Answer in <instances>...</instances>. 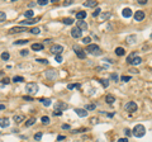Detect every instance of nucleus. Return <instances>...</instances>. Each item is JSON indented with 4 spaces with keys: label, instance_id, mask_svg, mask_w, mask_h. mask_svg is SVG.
Wrapping results in <instances>:
<instances>
[{
    "label": "nucleus",
    "instance_id": "obj_45",
    "mask_svg": "<svg viewBox=\"0 0 152 142\" xmlns=\"http://www.w3.org/2000/svg\"><path fill=\"white\" fill-rule=\"evenodd\" d=\"M55 58H56V62H62V56H61V55H56L55 56Z\"/></svg>",
    "mask_w": 152,
    "mask_h": 142
},
{
    "label": "nucleus",
    "instance_id": "obj_2",
    "mask_svg": "<svg viewBox=\"0 0 152 142\" xmlns=\"http://www.w3.org/2000/svg\"><path fill=\"white\" fill-rule=\"evenodd\" d=\"M25 91L29 94V95H34L37 91H38V85L36 83H28L25 85Z\"/></svg>",
    "mask_w": 152,
    "mask_h": 142
},
{
    "label": "nucleus",
    "instance_id": "obj_14",
    "mask_svg": "<svg viewBox=\"0 0 152 142\" xmlns=\"http://www.w3.org/2000/svg\"><path fill=\"white\" fill-rule=\"evenodd\" d=\"M9 118H0V127L5 128V127H9Z\"/></svg>",
    "mask_w": 152,
    "mask_h": 142
},
{
    "label": "nucleus",
    "instance_id": "obj_16",
    "mask_svg": "<svg viewBox=\"0 0 152 142\" xmlns=\"http://www.w3.org/2000/svg\"><path fill=\"white\" fill-rule=\"evenodd\" d=\"M75 52H76V56H77L79 58H81V60L86 58V53H85V52H84V51H82L81 48H80V50H76Z\"/></svg>",
    "mask_w": 152,
    "mask_h": 142
},
{
    "label": "nucleus",
    "instance_id": "obj_38",
    "mask_svg": "<svg viewBox=\"0 0 152 142\" xmlns=\"http://www.w3.org/2000/svg\"><path fill=\"white\" fill-rule=\"evenodd\" d=\"M90 42H91V38H90V37H85V38H82V43H84V44H88V46H89Z\"/></svg>",
    "mask_w": 152,
    "mask_h": 142
},
{
    "label": "nucleus",
    "instance_id": "obj_28",
    "mask_svg": "<svg viewBox=\"0 0 152 142\" xmlns=\"http://www.w3.org/2000/svg\"><path fill=\"white\" fill-rule=\"evenodd\" d=\"M142 62V58L139 57V56H137L134 60H133V61H132V65H134V66H137V65H139Z\"/></svg>",
    "mask_w": 152,
    "mask_h": 142
},
{
    "label": "nucleus",
    "instance_id": "obj_23",
    "mask_svg": "<svg viewBox=\"0 0 152 142\" xmlns=\"http://www.w3.org/2000/svg\"><path fill=\"white\" fill-rule=\"evenodd\" d=\"M124 53H126V51H124L123 47H117V48H115V55H118V56H123Z\"/></svg>",
    "mask_w": 152,
    "mask_h": 142
},
{
    "label": "nucleus",
    "instance_id": "obj_50",
    "mask_svg": "<svg viewBox=\"0 0 152 142\" xmlns=\"http://www.w3.org/2000/svg\"><path fill=\"white\" fill-rule=\"evenodd\" d=\"M23 99H24V100H28V102L33 100V98H32V96H28V95H24V96H23Z\"/></svg>",
    "mask_w": 152,
    "mask_h": 142
},
{
    "label": "nucleus",
    "instance_id": "obj_51",
    "mask_svg": "<svg viewBox=\"0 0 152 142\" xmlns=\"http://www.w3.org/2000/svg\"><path fill=\"white\" fill-rule=\"evenodd\" d=\"M101 17H103V19H108V18L110 17V13H104Z\"/></svg>",
    "mask_w": 152,
    "mask_h": 142
},
{
    "label": "nucleus",
    "instance_id": "obj_57",
    "mask_svg": "<svg viewBox=\"0 0 152 142\" xmlns=\"http://www.w3.org/2000/svg\"><path fill=\"white\" fill-rule=\"evenodd\" d=\"M63 138H65L63 136H58V137H57V140H58V141H62Z\"/></svg>",
    "mask_w": 152,
    "mask_h": 142
},
{
    "label": "nucleus",
    "instance_id": "obj_10",
    "mask_svg": "<svg viewBox=\"0 0 152 142\" xmlns=\"http://www.w3.org/2000/svg\"><path fill=\"white\" fill-rule=\"evenodd\" d=\"M81 33H82V32L80 31L77 27H75V28L71 29V36L74 37V38H80V37H81Z\"/></svg>",
    "mask_w": 152,
    "mask_h": 142
},
{
    "label": "nucleus",
    "instance_id": "obj_3",
    "mask_svg": "<svg viewBox=\"0 0 152 142\" xmlns=\"http://www.w3.org/2000/svg\"><path fill=\"white\" fill-rule=\"evenodd\" d=\"M86 52H89V53L91 55H101V50L99 48V46H96V44H89V46L86 47Z\"/></svg>",
    "mask_w": 152,
    "mask_h": 142
},
{
    "label": "nucleus",
    "instance_id": "obj_33",
    "mask_svg": "<svg viewBox=\"0 0 152 142\" xmlns=\"http://www.w3.org/2000/svg\"><path fill=\"white\" fill-rule=\"evenodd\" d=\"M80 86H81L80 84H68V85H67V89H68V90H71V89H75V88L79 89Z\"/></svg>",
    "mask_w": 152,
    "mask_h": 142
},
{
    "label": "nucleus",
    "instance_id": "obj_42",
    "mask_svg": "<svg viewBox=\"0 0 152 142\" xmlns=\"http://www.w3.org/2000/svg\"><path fill=\"white\" fill-rule=\"evenodd\" d=\"M1 84H3V85H8V84H10V79H9V77L3 79V80H1Z\"/></svg>",
    "mask_w": 152,
    "mask_h": 142
},
{
    "label": "nucleus",
    "instance_id": "obj_35",
    "mask_svg": "<svg viewBox=\"0 0 152 142\" xmlns=\"http://www.w3.org/2000/svg\"><path fill=\"white\" fill-rule=\"evenodd\" d=\"M10 55H9V52H3L1 53V58L4 60V61H6V60H9Z\"/></svg>",
    "mask_w": 152,
    "mask_h": 142
},
{
    "label": "nucleus",
    "instance_id": "obj_48",
    "mask_svg": "<svg viewBox=\"0 0 152 142\" xmlns=\"http://www.w3.org/2000/svg\"><path fill=\"white\" fill-rule=\"evenodd\" d=\"M110 79L114 80V81H118V75H115V74H112V75H110Z\"/></svg>",
    "mask_w": 152,
    "mask_h": 142
},
{
    "label": "nucleus",
    "instance_id": "obj_8",
    "mask_svg": "<svg viewBox=\"0 0 152 142\" xmlns=\"http://www.w3.org/2000/svg\"><path fill=\"white\" fill-rule=\"evenodd\" d=\"M68 108V105L66 103H62V102H57L56 104H55V110H60V112H62V110H65V109H67Z\"/></svg>",
    "mask_w": 152,
    "mask_h": 142
},
{
    "label": "nucleus",
    "instance_id": "obj_26",
    "mask_svg": "<svg viewBox=\"0 0 152 142\" xmlns=\"http://www.w3.org/2000/svg\"><path fill=\"white\" fill-rule=\"evenodd\" d=\"M24 17H25V19L33 18V10H27V12H24Z\"/></svg>",
    "mask_w": 152,
    "mask_h": 142
},
{
    "label": "nucleus",
    "instance_id": "obj_13",
    "mask_svg": "<svg viewBox=\"0 0 152 142\" xmlns=\"http://www.w3.org/2000/svg\"><path fill=\"white\" fill-rule=\"evenodd\" d=\"M143 18H144V12H143V10H137V12L134 13V19H136L137 22L142 20Z\"/></svg>",
    "mask_w": 152,
    "mask_h": 142
},
{
    "label": "nucleus",
    "instance_id": "obj_25",
    "mask_svg": "<svg viewBox=\"0 0 152 142\" xmlns=\"http://www.w3.org/2000/svg\"><path fill=\"white\" fill-rule=\"evenodd\" d=\"M62 23L66 26H71L74 23V19L72 18H65V19H62Z\"/></svg>",
    "mask_w": 152,
    "mask_h": 142
},
{
    "label": "nucleus",
    "instance_id": "obj_20",
    "mask_svg": "<svg viewBox=\"0 0 152 142\" xmlns=\"http://www.w3.org/2000/svg\"><path fill=\"white\" fill-rule=\"evenodd\" d=\"M84 18H86V12H77L76 13V19L82 20Z\"/></svg>",
    "mask_w": 152,
    "mask_h": 142
},
{
    "label": "nucleus",
    "instance_id": "obj_21",
    "mask_svg": "<svg viewBox=\"0 0 152 142\" xmlns=\"http://www.w3.org/2000/svg\"><path fill=\"white\" fill-rule=\"evenodd\" d=\"M34 123H36V118H29V119H27V121H25L24 126L25 127H30V126H33Z\"/></svg>",
    "mask_w": 152,
    "mask_h": 142
},
{
    "label": "nucleus",
    "instance_id": "obj_43",
    "mask_svg": "<svg viewBox=\"0 0 152 142\" xmlns=\"http://www.w3.org/2000/svg\"><path fill=\"white\" fill-rule=\"evenodd\" d=\"M96 108L95 104H89V105H86V110H94Z\"/></svg>",
    "mask_w": 152,
    "mask_h": 142
},
{
    "label": "nucleus",
    "instance_id": "obj_17",
    "mask_svg": "<svg viewBox=\"0 0 152 142\" xmlns=\"http://www.w3.org/2000/svg\"><path fill=\"white\" fill-rule=\"evenodd\" d=\"M24 116H23V114H19V116H14L13 117V119H14V122L15 123H22L23 121H24Z\"/></svg>",
    "mask_w": 152,
    "mask_h": 142
},
{
    "label": "nucleus",
    "instance_id": "obj_56",
    "mask_svg": "<svg viewBox=\"0 0 152 142\" xmlns=\"http://www.w3.org/2000/svg\"><path fill=\"white\" fill-rule=\"evenodd\" d=\"M71 4H72L71 0H68V1H65V5H71Z\"/></svg>",
    "mask_w": 152,
    "mask_h": 142
},
{
    "label": "nucleus",
    "instance_id": "obj_39",
    "mask_svg": "<svg viewBox=\"0 0 152 142\" xmlns=\"http://www.w3.org/2000/svg\"><path fill=\"white\" fill-rule=\"evenodd\" d=\"M42 136H43V133H42V132H38V133L34 134V140H36V141H39V140L42 138Z\"/></svg>",
    "mask_w": 152,
    "mask_h": 142
},
{
    "label": "nucleus",
    "instance_id": "obj_36",
    "mask_svg": "<svg viewBox=\"0 0 152 142\" xmlns=\"http://www.w3.org/2000/svg\"><path fill=\"white\" fill-rule=\"evenodd\" d=\"M27 43H28L27 39H18V41L14 42V44H27Z\"/></svg>",
    "mask_w": 152,
    "mask_h": 142
},
{
    "label": "nucleus",
    "instance_id": "obj_31",
    "mask_svg": "<svg viewBox=\"0 0 152 142\" xmlns=\"http://www.w3.org/2000/svg\"><path fill=\"white\" fill-rule=\"evenodd\" d=\"M137 41V37L136 36H129V37H127V42H129V43H134Z\"/></svg>",
    "mask_w": 152,
    "mask_h": 142
},
{
    "label": "nucleus",
    "instance_id": "obj_32",
    "mask_svg": "<svg viewBox=\"0 0 152 142\" xmlns=\"http://www.w3.org/2000/svg\"><path fill=\"white\" fill-rule=\"evenodd\" d=\"M41 121H42V123H43V124H50V117L43 116V117L41 118Z\"/></svg>",
    "mask_w": 152,
    "mask_h": 142
},
{
    "label": "nucleus",
    "instance_id": "obj_22",
    "mask_svg": "<svg viewBox=\"0 0 152 142\" xmlns=\"http://www.w3.org/2000/svg\"><path fill=\"white\" fill-rule=\"evenodd\" d=\"M105 102L108 103V104H113L114 102H115V98H114L113 95H106L105 96Z\"/></svg>",
    "mask_w": 152,
    "mask_h": 142
},
{
    "label": "nucleus",
    "instance_id": "obj_44",
    "mask_svg": "<svg viewBox=\"0 0 152 142\" xmlns=\"http://www.w3.org/2000/svg\"><path fill=\"white\" fill-rule=\"evenodd\" d=\"M100 12H101V9H100V8H96V9H95V12L93 13V17H98L99 14H100Z\"/></svg>",
    "mask_w": 152,
    "mask_h": 142
},
{
    "label": "nucleus",
    "instance_id": "obj_60",
    "mask_svg": "<svg viewBox=\"0 0 152 142\" xmlns=\"http://www.w3.org/2000/svg\"><path fill=\"white\" fill-rule=\"evenodd\" d=\"M98 142H101V141H98Z\"/></svg>",
    "mask_w": 152,
    "mask_h": 142
},
{
    "label": "nucleus",
    "instance_id": "obj_59",
    "mask_svg": "<svg viewBox=\"0 0 152 142\" xmlns=\"http://www.w3.org/2000/svg\"><path fill=\"white\" fill-rule=\"evenodd\" d=\"M151 38H152V34H151Z\"/></svg>",
    "mask_w": 152,
    "mask_h": 142
},
{
    "label": "nucleus",
    "instance_id": "obj_54",
    "mask_svg": "<svg viewBox=\"0 0 152 142\" xmlns=\"http://www.w3.org/2000/svg\"><path fill=\"white\" fill-rule=\"evenodd\" d=\"M138 3L141 5H144V4H147V0H138Z\"/></svg>",
    "mask_w": 152,
    "mask_h": 142
},
{
    "label": "nucleus",
    "instance_id": "obj_18",
    "mask_svg": "<svg viewBox=\"0 0 152 142\" xmlns=\"http://www.w3.org/2000/svg\"><path fill=\"white\" fill-rule=\"evenodd\" d=\"M122 15H123L124 18H129L132 15V10L129 8H126V9H123V12H122Z\"/></svg>",
    "mask_w": 152,
    "mask_h": 142
},
{
    "label": "nucleus",
    "instance_id": "obj_37",
    "mask_svg": "<svg viewBox=\"0 0 152 142\" xmlns=\"http://www.w3.org/2000/svg\"><path fill=\"white\" fill-rule=\"evenodd\" d=\"M50 1H48V0H38V1H37V4L38 5H41V6H43V5H47Z\"/></svg>",
    "mask_w": 152,
    "mask_h": 142
},
{
    "label": "nucleus",
    "instance_id": "obj_58",
    "mask_svg": "<svg viewBox=\"0 0 152 142\" xmlns=\"http://www.w3.org/2000/svg\"><path fill=\"white\" fill-rule=\"evenodd\" d=\"M108 117H110V118L114 117V113H108Z\"/></svg>",
    "mask_w": 152,
    "mask_h": 142
},
{
    "label": "nucleus",
    "instance_id": "obj_40",
    "mask_svg": "<svg viewBox=\"0 0 152 142\" xmlns=\"http://www.w3.org/2000/svg\"><path fill=\"white\" fill-rule=\"evenodd\" d=\"M6 19V14L5 12H0V22H4Z\"/></svg>",
    "mask_w": 152,
    "mask_h": 142
},
{
    "label": "nucleus",
    "instance_id": "obj_53",
    "mask_svg": "<svg viewBox=\"0 0 152 142\" xmlns=\"http://www.w3.org/2000/svg\"><path fill=\"white\" fill-rule=\"evenodd\" d=\"M62 129H70V124H62Z\"/></svg>",
    "mask_w": 152,
    "mask_h": 142
},
{
    "label": "nucleus",
    "instance_id": "obj_5",
    "mask_svg": "<svg viewBox=\"0 0 152 142\" xmlns=\"http://www.w3.org/2000/svg\"><path fill=\"white\" fill-rule=\"evenodd\" d=\"M124 109H126L127 112H131V113H133V112L137 110V104H136L134 102H129V103H127L126 105H124Z\"/></svg>",
    "mask_w": 152,
    "mask_h": 142
},
{
    "label": "nucleus",
    "instance_id": "obj_49",
    "mask_svg": "<svg viewBox=\"0 0 152 142\" xmlns=\"http://www.w3.org/2000/svg\"><path fill=\"white\" fill-rule=\"evenodd\" d=\"M28 55V50H22L20 51V56H27Z\"/></svg>",
    "mask_w": 152,
    "mask_h": 142
},
{
    "label": "nucleus",
    "instance_id": "obj_19",
    "mask_svg": "<svg viewBox=\"0 0 152 142\" xmlns=\"http://www.w3.org/2000/svg\"><path fill=\"white\" fill-rule=\"evenodd\" d=\"M32 50L33 51H41V50H43V44L42 43H33L32 44Z\"/></svg>",
    "mask_w": 152,
    "mask_h": 142
},
{
    "label": "nucleus",
    "instance_id": "obj_47",
    "mask_svg": "<svg viewBox=\"0 0 152 142\" xmlns=\"http://www.w3.org/2000/svg\"><path fill=\"white\" fill-rule=\"evenodd\" d=\"M129 80H131V76H122V81H123V83H127Z\"/></svg>",
    "mask_w": 152,
    "mask_h": 142
},
{
    "label": "nucleus",
    "instance_id": "obj_7",
    "mask_svg": "<svg viewBox=\"0 0 152 142\" xmlns=\"http://www.w3.org/2000/svg\"><path fill=\"white\" fill-rule=\"evenodd\" d=\"M39 20H41V17L30 18V19H25L24 22H22V24H23V27H24V26H29V24H34V23H37V22H39Z\"/></svg>",
    "mask_w": 152,
    "mask_h": 142
},
{
    "label": "nucleus",
    "instance_id": "obj_9",
    "mask_svg": "<svg viewBox=\"0 0 152 142\" xmlns=\"http://www.w3.org/2000/svg\"><path fill=\"white\" fill-rule=\"evenodd\" d=\"M46 77L47 79H51V80H53V79H56L57 77V72L55 71V70H48V71H46Z\"/></svg>",
    "mask_w": 152,
    "mask_h": 142
},
{
    "label": "nucleus",
    "instance_id": "obj_55",
    "mask_svg": "<svg viewBox=\"0 0 152 142\" xmlns=\"http://www.w3.org/2000/svg\"><path fill=\"white\" fill-rule=\"evenodd\" d=\"M118 142H129V141H128V138H119Z\"/></svg>",
    "mask_w": 152,
    "mask_h": 142
},
{
    "label": "nucleus",
    "instance_id": "obj_34",
    "mask_svg": "<svg viewBox=\"0 0 152 142\" xmlns=\"http://www.w3.org/2000/svg\"><path fill=\"white\" fill-rule=\"evenodd\" d=\"M30 33H33V34H39V32H41V29L39 28H38V27H34V28H32V29H30V31H29Z\"/></svg>",
    "mask_w": 152,
    "mask_h": 142
},
{
    "label": "nucleus",
    "instance_id": "obj_41",
    "mask_svg": "<svg viewBox=\"0 0 152 142\" xmlns=\"http://www.w3.org/2000/svg\"><path fill=\"white\" fill-rule=\"evenodd\" d=\"M36 61H37V62H39V64H46V65L48 64V60H46V58H37Z\"/></svg>",
    "mask_w": 152,
    "mask_h": 142
},
{
    "label": "nucleus",
    "instance_id": "obj_27",
    "mask_svg": "<svg viewBox=\"0 0 152 142\" xmlns=\"http://www.w3.org/2000/svg\"><path fill=\"white\" fill-rule=\"evenodd\" d=\"M39 102H42V104H43V105L44 107H50L51 105V99H39Z\"/></svg>",
    "mask_w": 152,
    "mask_h": 142
},
{
    "label": "nucleus",
    "instance_id": "obj_52",
    "mask_svg": "<svg viewBox=\"0 0 152 142\" xmlns=\"http://www.w3.org/2000/svg\"><path fill=\"white\" fill-rule=\"evenodd\" d=\"M61 114H62V112H60V110H55V112H53V116H61Z\"/></svg>",
    "mask_w": 152,
    "mask_h": 142
},
{
    "label": "nucleus",
    "instance_id": "obj_24",
    "mask_svg": "<svg viewBox=\"0 0 152 142\" xmlns=\"http://www.w3.org/2000/svg\"><path fill=\"white\" fill-rule=\"evenodd\" d=\"M136 57H137V53H136V52H132V53L127 57V62H128V64H132V61H133Z\"/></svg>",
    "mask_w": 152,
    "mask_h": 142
},
{
    "label": "nucleus",
    "instance_id": "obj_15",
    "mask_svg": "<svg viewBox=\"0 0 152 142\" xmlns=\"http://www.w3.org/2000/svg\"><path fill=\"white\" fill-rule=\"evenodd\" d=\"M84 5H85L86 8H94V6L98 5V1H96V0H89V1L84 3Z\"/></svg>",
    "mask_w": 152,
    "mask_h": 142
},
{
    "label": "nucleus",
    "instance_id": "obj_4",
    "mask_svg": "<svg viewBox=\"0 0 152 142\" xmlns=\"http://www.w3.org/2000/svg\"><path fill=\"white\" fill-rule=\"evenodd\" d=\"M50 51H51V53H53L55 56L61 55V52H63V47L61 46V44H53V46H51Z\"/></svg>",
    "mask_w": 152,
    "mask_h": 142
},
{
    "label": "nucleus",
    "instance_id": "obj_12",
    "mask_svg": "<svg viewBox=\"0 0 152 142\" xmlns=\"http://www.w3.org/2000/svg\"><path fill=\"white\" fill-rule=\"evenodd\" d=\"M75 113L77 114L79 117L84 118V117L88 116V110H86V109H81V108H76V109H75Z\"/></svg>",
    "mask_w": 152,
    "mask_h": 142
},
{
    "label": "nucleus",
    "instance_id": "obj_11",
    "mask_svg": "<svg viewBox=\"0 0 152 142\" xmlns=\"http://www.w3.org/2000/svg\"><path fill=\"white\" fill-rule=\"evenodd\" d=\"M76 24H77L76 27H77V28L80 29V31H86L88 27H89V26H88V23H86V22H84V20H79Z\"/></svg>",
    "mask_w": 152,
    "mask_h": 142
},
{
    "label": "nucleus",
    "instance_id": "obj_29",
    "mask_svg": "<svg viewBox=\"0 0 152 142\" xmlns=\"http://www.w3.org/2000/svg\"><path fill=\"white\" fill-rule=\"evenodd\" d=\"M13 81H14V83H23V81H24V77H22V76H14L13 77Z\"/></svg>",
    "mask_w": 152,
    "mask_h": 142
},
{
    "label": "nucleus",
    "instance_id": "obj_6",
    "mask_svg": "<svg viewBox=\"0 0 152 142\" xmlns=\"http://www.w3.org/2000/svg\"><path fill=\"white\" fill-rule=\"evenodd\" d=\"M22 32H27V27L19 26V27H14V28L9 29V33H10V34H14V33H22Z\"/></svg>",
    "mask_w": 152,
    "mask_h": 142
},
{
    "label": "nucleus",
    "instance_id": "obj_1",
    "mask_svg": "<svg viewBox=\"0 0 152 142\" xmlns=\"http://www.w3.org/2000/svg\"><path fill=\"white\" fill-rule=\"evenodd\" d=\"M144 133H146V128H144V126H142V124L134 126V128L132 131V134H134L136 137H143Z\"/></svg>",
    "mask_w": 152,
    "mask_h": 142
},
{
    "label": "nucleus",
    "instance_id": "obj_46",
    "mask_svg": "<svg viewBox=\"0 0 152 142\" xmlns=\"http://www.w3.org/2000/svg\"><path fill=\"white\" fill-rule=\"evenodd\" d=\"M124 133H126V136H127V137L132 136V132H131V129H128V128H126V129H124Z\"/></svg>",
    "mask_w": 152,
    "mask_h": 142
},
{
    "label": "nucleus",
    "instance_id": "obj_30",
    "mask_svg": "<svg viewBox=\"0 0 152 142\" xmlns=\"http://www.w3.org/2000/svg\"><path fill=\"white\" fill-rule=\"evenodd\" d=\"M99 81L101 83V85H103L104 88H108V86H109V80H108V79H106V80H105V79H100Z\"/></svg>",
    "mask_w": 152,
    "mask_h": 142
}]
</instances>
